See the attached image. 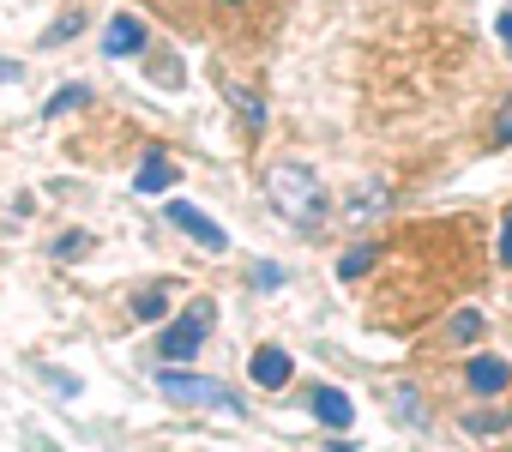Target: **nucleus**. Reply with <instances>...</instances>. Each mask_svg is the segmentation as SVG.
Segmentation results:
<instances>
[{
  "instance_id": "a211bd4d",
  "label": "nucleus",
  "mask_w": 512,
  "mask_h": 452,
  "mask_svg": "<svg viewBox=\"0 0 512 452\" xmlns=\"http://www.w3.org/2000/svg\"><path fill=\"white\" fill-rule=\"evenodd\" d=\"M512 416H494V410H476V416H464V434H476V440H488V434H500Z\"/></svg>"
},
{
  "instance_id": "9b49d317",
  "label": "nucleus",
  "mask_w": 512,
  "mask_h": 452,
  "mask_svg": "<svg viewBox=\"0 0 512 452\" xmlns=\"http://www.w3.org/2000/svg\"><path fill=\"white\" fill-rule=\"evenodd\" d=\"M79 31H85V7H67V13L43 31V49H61V43H73Z\"/></svg>"
},
{
  "instance_id": "4be33fe9",
  "label": "nucleus",
  "mask_w": 512,
  "mask_h": 452,
  "mask_svg": "<svg viewBox=\"0 0 512 452\" xmlns=\"http://www.w3.org/2000/svg\"><path fill=\"white\" fill-rule=\"evenodd\" d=\"M500 266L512 272V211H506V223H500Z\"/></svg>"
},
{
  "instance_id": "b1692460",
  "label": "nucleus",
  "mask_w": 512,
  "mask_h": 452,
  "mask_svg": "<svg viewBox=\"0 0 512 452\" xmlns=\"http://www.w3.org/2000/svg\"><path fill=\"white\" fill-rule=\"evenodd\" d=\"M0 79H19V67H13V61H0Z\"/></svg>"
},
{
  "instance_id": "6ab92c4d",
  "label": "nucleus",
  "mask_w": 512,
  "mask_h": 452,
  "mask_svg": "<svg viewBox=\"0 0 512 452\" xmlns=\"http://www.w3.org/2000/svg\"><path fill=\"white\" fill-rule=\"evenodd\" d=\"M284 266H272V260H260V266H253V290H284Z\"/></svg>"
},
{
  "instance_id": "423d86ee",
  "label": "nucleus",
  "mask_w": 512,
  "mask_h": 452,
  "mask_svg": "<svg viewBox=\"0 0 512 452\" xmlns=\"http://www.w3.org/2000/svg\"><path fill=\"white\" fill-rule=\"evenodd\" d=\"M464 380H470L476 398H500V392L512 386V368H506L500 356H470V362H464Z\"/></svg>"
},
{
  "instance_id": "7ed1b4c3",
  "label": "nucleus",
  "mask_w": 512,
  "mask_h": 452,
  "mask_svg": "<svg viewBox=\"0 0 512 452\" xmlns=\"http://www.w3.org/2000/svg\"><path fill=\"white\" fill-rule=\"evenodd\" d=\"M211 320H217V302H205V296H199V302H193V308L163 332V338H157V356H163L169 368H175V362H187V356H199V344H205V326H211Z\"/></svg>"
},
{
  "instance_id": "f8f14e48",
  "label": "nucleus",
  "mask_w": 512,
  "mask_h": 452,
  "mask_svg": "<svg viewBox=\"0 0 512 452\" xmlns=\"http://www.w3.org/2000/svg\"><path fill=\"white\" fill-rule=\"evenodd\" d=\"M163 314H169V290H163V284H151L145 296H133V320H145V326H157Z\"/></svg>"
},
{
  "instance_id": "1a4fd4ad",
  "label": "nucleus",
  "mask_w": 512,
  "mask_h": 452,
  "mask_svg": "<svg viewBox=\"0 0 512 452\" xmlns=\"http://www.w3.org/2000/svg\"><path fill=\"white\" fill-rule=\"evenodd\" d=\"M386 205H392V187H374V181H362V187L350 193V205H344L350 230H368V217H380Z\"/></svg>"
},
{
  "instance_id": "20e7f679",
  "label": "nucleus",
  "mask_w": 512,
  "mask_h": 452,
  "mask_svg": "<svg viewBox=\"0 0 512 452\" xmlns=\"http://www.w3.org/2000/svg\"><path fill=\"white\" fill-rule=\"evenodd\" d=\"M169 223H175V230H181L187 242H199L205 254H229V236L217 230V223H211L193 199H169Z\"/></svg>"
},
{
  "instance_id": "f257e3e1",
  "label": "nucleus",
  "mask_w": 512,
  "mask_h": 452,
  "mask_svg": "<svg viewBox=\"0 0 512 452\" xmlns=\"http://www.w3.org/2000/svg\"><path fill=\"white\" fill-rule=\"evenodd\" d=\"M266 199L284 223H296L302 236H314L320 223H326V181L308 169V163H278L266 175Z\"/></svg>"
},
{
  "instance_id": "aec40b11",
  "label": "nucleus",
  "mask_w": 512,
  "mask_h": 452,
  "mask_svg": "<svg viewBox=\"0 0 512 452\" xmlns=\"http://www.w3.org/2000/svg\"><path fill=\"white\" fill-rule=\"evenodd\" d=\"M85 248H91V236H79V230H73V236H61V242H55V260H79Z\"/></svg>"
},
{
  "instance_id": "412c9836",
  "label": "nucleus",
  "mask_w": 512,
  "mask_h": 452,
  "mask_svg": "<svg viewBox=\"0 0 512 452\" xmlns=\"http://www.w3.org/2000/svg\"><path fill=\"white\" fill-rule=\"evenodd\" d=\"M488 145H512V103L500 109V121H494V139H488Z\"/></svg>"
},
{
  "instance_id": "dca6fc26",
  "label": "nucleus",
  "mask_w": 512,
  "mask_h": 452,
  "mask_svg": "<svg viewBox=\"0 0 512 452\" xmlns=\"http://www.w3.org/2000/svg\"><path fill=\"white\" fill-rule=\"evenodd\" d=\"M392 410L404 416V428H422V416H428L422 398H416V386H398V392H392Z\"/></svg>"
},
{
  "instance_id": "0eeeda50",
  "label": "nucleus",
  "mask_w": 512,
  "mask_h": 452,
  "mask_svg": "<svg viewBox=\"0 0 512 452\" xmlns=\"http://www.w3.org/2000/svg\"><path fill=\"white\" fill-rule=\"evenodd\" d=\"M139 49H145V25H139L133 13H115L109 31H103V55H109V61H127V55H139Z\"/></svg>"
},
{
  "instance_id": "5701e85b",
  "label": "nucleus",
  "mask_w": 512,
  "mask_h": 452,
  "mask_svg": "<svg viewBox=\"0 0 512 452\" xmlns=\"http://www.w3.org/2000/svg\"><path fill=\"white\" fill-rule=\"evenodd\" d=\"M494 31H500V43H506V55H512V13H500V25H494Z\"/></svg>"
},
{
  "instance_id": "ddd939ff",
  "label": "nucleus",
  "mask_w": 512,
  "mask_h": 452,
  "mask_svg": "<svg viewBox=\"0 0 512 452\" xmlns=\"http://www.w3.org/2000/svg\"><path fill=\"white\" fill-rule=\"evenodd\" d=\"M374 260H380V248H374V242H362V248H350V254L338 260V278H344V284H356V278H362Z\"/></svg>"
},
{
  "instance_id": "f03ea898",
  "label": "nucleus",
  "mask_w": 512,
  "mask_h": 452,
  "mask_svg": "<svg viewBox=\"0 0 512 452\" xmlns=\"http://www.w3.org/2000/svg\"><path fill=\"white\" fill-rule=\"evenodd\" d=\"M157 392H163V398H175V404H187V410H217V416H229V422H241V416H247V404H241L223 380L175 374L169 362H163V374H157Z\"/></svg>"
},
{
  "instance_id": "4468645a",
  "label": "nucleus",
  "mask_w": 512,
  "mask_h": 452,
  "mask_svg": "<svg viewBox=\"0 0 512 452\" xmlns=\"http://www.w3.org/2000/svg\"><path fill=\"white\" fill-rule=\"evenodd\" d=\"M79 103H91V91H85V85H61V91L49 97V109H43V115H49V121H61V115H73Z\"/></svg>"
},
{
  "instance_id": "f3484780",
  "label": "nucleus",
  "mask_w": 512,
  "mask_h": 452,
  "mask_svg": "<svg viewBox=\"0 0 512 452\" xmlns=\"http://www.w3.org/2000/svg\"><path fill=\"white\" fill-rule=\"evenodd\" d=\"M223 91L241 103V115H247V133H260V127H266V103H260V97H247L241 85H223Z\"/></svg>"
},
{
  "instance_id": "2eb2a0df",
  "label": "nucleus",
  "mask_w": 512,
  "mask_h": 452,
  "mask_svg": "<svg viewBox=\"0 0 512 452\" xmlns=\"http://www.w3.org/2000/svg\"><path fill=\"white\" fill-rule=\"evenodd\" d=\"M446 338H452V344H476V338H482V314H476V308H464V314H452V326H446Z\"/></svg>"
},
{
  "instance_id": "39448f33",
  "label": "nucleus",
  "mask_w": 512,
  "mask_h": 452,
  "mask_svg": "<svg viewBox=\"0 0 512 452\" xmlns=\"http://www.w3.org/2000/svg\"><path fill=\"white\" fill-rule=\"evenodd\" d=\"M247 374H253V386H266V392H278V386H290L296 362H290V350H278V344H260V350L247 356Z\"/></svg>"
},
{
  "instance_id": "9d476101",
  "label": "nucleus",
  "mask_w": 512,
  "mask_h": 452,
  "mask_svg": "<svg viewBox=\"0 0 512 452\" xmlns=\"http://www.w3.org/2000/svg\"><path fill=\"white\" fill-rule=\"evenodd\" d=\"M175 181H181V175H175V163H169V157L151 145V151L139 157V175H133V187H139V193H169Z\"/></svg>"
},
{
  "instance_id": "6e6552de",
  "label": "nucleus",
  "mask_w": 512,
  "mask_h": 452,
  "mask_svg": "<svg viewBox=\"0 0 512 452\" xmlns=\"http://www.w3.org/2000/svg\"><path fill=\"white\" fill-rule=\"evenodd\" d=\"M314 416H320L332 434H344V428L356 422V404H350V392H344V386H320V392H314Z\"/></svg>"
}]
</instances>
